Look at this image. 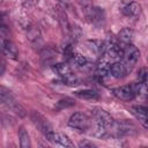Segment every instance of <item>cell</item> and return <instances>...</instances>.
<instances>
[{"label":"cell","mask_w":148,"mask_h":148,"mask_svg":"<svg viewBox=\"0 0 148 148\" xmlns=\"http://www.w3.org/2000/svg\"><path fill=\"white\" fill-rule=\"evenodd\" d=\"M0 52L10 59H17L18 57V50L10 38L7 24L3 22H0Z\"/></svg>","instance_id":"1"},{"label":"cell","mask_w":148,"mask_h":148,"mask_svg":"<svg viewBox=\"0 0 148 148\" xmlns=\"http://www.w3.org/2000/svg\"><path fill=\"white\" fill-rule=\"evenodd\" d=\"M0 104L6 105L9 110H12L18 117H24L27 113L25 109L16 101V98L14 97L12 91L5 87H0Z\"/></svg>","instance_id":"2"},{"label":"cell","mask_w":148,"mask_h":148,"mask_svg":"<svg viewBox=\"0 0 148 148\" xmlns=\"http://www.w3.org/2000/svg\"><path fill=\"white\" fill-rule=\"evenodd\" d=\"M121 58H123V64L128 72H131L134 66L136 65L139 58H140V51L136 49V46H134L132 43L127 44L123 47V52H121Z\"/></svg>","instance_id":"3"},{"label":"cell","mask_w":148,"mask_h":148,"mask_svg":"<svg viewBox=\"0 0 148 148\" xmlns=\"http://www.w3.org/2000/svg\"><path fill=\"white\" fill-rule=\"evenodd\" d=\"M68 125L75 130H79L81 132H86L87 130H89L91 127V120L86 113L75 112L69 117Z\"/></svg>","instance_id":"4"},{"label":"cell","mask_w":148,"mask_h":148,"mask_svg":"<svg viewBox=\"0 0 148 148\" xmlns=\"http://www.w3.org/2000/svg\"><path fill=\"white\" fill-rule=\"evenodd\" d=\"M86 17L88 18V21L90 23H92L94 25H102L105 23V18H106V15H105V12L103 8L101 7H88L86 8Z\"/></svg>","instance_id":"5"},{"label":"cell","mask_w":148,"mask_h":148,"mask_svg":"<svg viewBox=\"0 0 148 148\" xmlns=\"http://www.w3.org/2000/svg\"><path fill=\"white\" fill-rule=\"evenodd\" d=\"M92 117L97 124L102 125L108 131L112 127V125L114 123V119L111 117V114L102 108H94L92 109Z\"/></svg>","instance_id":"6"},{"label":"cell","mask_w":148,"mask_h":148,"mask_svg":"<svg viewBox=\"0 0 148 148\" xmlns=\"http://www.w3.org/2000/svg\"><path fill=\"white\" fill-rule=\"evenodd\" d=\"M45 138L53 145L56 146H60V147H73V142L71 141V139L64 134V133H59V132H54V131H50L45 134Z\"/></svg>","instance_id":"7"},{"label":"cell","mask_w":148,"mask_h":148,"mask_svg":"<svg viewBox=\"0 0 148 148\" xmlns=\"http://www.w3.org/2000/svg\"><path fill=\"white\" fill-rule=\"evenodd\" d=\"M112 94H113L117 98H119V99H121V101H125V102H130V101L134 99V97L136 96L131 84L113 88V89H112Z\"/></svg>","instance_id":"8"},{"label":"cell","mask_w":148,"mask_h":148,"mask_svg":"<svg viewBox=\"0 0 148 148\" xmlns=\"http://www.w3.org/2000/svg\"><path fill=\"white\" fill-rule=\"evenodd\" d=\"M30 117H31V120H32V123L35 124V126H36L44 135H45L47 132L52 131L51 124L47 121V119H46L45 117H43L40 113H38L37 111H32L31 114H30Z\"/></svg>","instance_id":"9"},{"label":"cell","mask_w":148,"mask_h":148,"mask_svg":"<svg viewBox=\"0 0 148 148\" xmlns=\"http://www.w3.org/2000/svg\"><path fill=\"white\" fill-rule=\"evenodd\" d=\"M121 13L127 17H138L141 13V5L136 1H130L121 7Z\"/></svg>","instance_id":"10"},{"label":"cell","mask_w":148,"mask_h":148,"mask_svg":"<svg viewBox=\"0 0 148 148\" xmlns=\"http://www.w3.org/2000/svg\"><path fill=\"white\" fill-rule=\"evenodd\" d=\"M132 39H133V31L132 29L130 28H124L119 31L118 34V37H117V40L118 43L124 47L125 45L127 44H131L132 43Z\"/></svg>","instance_id":"11"},{"label":"cell","mask_w":148,"mask_h":148,"mask_svg":"<svg viewBox=\"0 0 148 148\" xmlns=\"http://www.w3.org/2000/svg\"><path fill=\"white\" fill-rule=\"evenodd\" d=\"M110 74L116 79H121L127 74V71L121 61H116L110 66Z\"/></svg>","instance_id":"12"},{"label":"cell","mask_w":148,"mask_h":148,"mask_svg":"<svg viewBox=\"0 0 148 148\" xmlns=\"http://www.w3.org/2000/svg\"><path fill=\"white\" fill-rule=\"evenodd\" d=\"M132 112L142 124V126L147 128V108L143 105H135V106H132Z\"/></svg>","instance_id":"13"},{"label":"cell","mask_w":148,"mask_h":148,"mask_svg":"<svg viewBox=\"0 0 148 148\" xmlns=\"http://www.w3.org/2000/svg\"><path fill=\"white\" fill-rule=\"evenodd\" d=\"M72 60L74 61V64L76 65V67H79L82 71H88V69L91 68V62L84 56H82L80 53L74 54L73 58H72Z\"/></svg>","instance_id":"14"},{"label":"cell","mask_w":148,"mask_h":148,"mask_svg":"<svg viewBox=\"0 0 148 148\" xmlns=\"http://www.w3.org/2000/svg\"><path fill=\"white\" fill-rule=\"evenodd\" d=\"M110 66H111L110 62L105 58H101V60L96 65V73L99 76H105V75L110 74Z\"/></svg>","instance_id":"15"},{"label":"cell","mask_w":148,"mask_h":148,"mask_svg":"<svg viewBox=\"0 0 148 148\" xmlns=\"http://www.w3.org/2000/svg\"><path fill=\"white\" fill-rule=\"evenodd\" d=\"M60 77H61L62 82H64L66 86L73 87V86L79 84V79H77L76 74H74V73H73V71H72V69H69L68 72H66L65 74H62Z\"/></svg>","instance_id":"16"},{"label":"cell","mask_w":148,"mask_h":148,"mask_svg":"<svg viewBox=\"0 0 148 148\" xmlns=\"http://www.w3.org/2000/svg\"><path fill=\"white\" fill-rule=\"evenodd\" d=\"M74 95L82 99H97L98 92L92 89H84V90H77L74 92Z\"/></svg>","instance_id":"17"},{"label":"cell","mask_w":148,"mask_h":148,"mask_svg":"<svg viewBox=\"0 0 148 148\" xmlns=\"http://www.w3.org/2000/svg\"><path fill=\"white\" fill-rule=\"evenodd\" d=\"M18 139H20V146L22 148H29L31 146L29 133L27 132V130L23 126H21L18 128Z\"/></svg>","instance_id":"18"},{"label":"cell","mask_w":148,"mask_h":148,"mask_svg":"<svg viewBox=\"0 0 148 148\" xmlns=\"http://www.w3.org/2000/svg\"><path fill=\"white\" fill-rule=\"evenodd\" d=\"M27 36H28V39H29L31 43H37V42L40 39L39 30H38V28H36V27H30V28H28Z\"/></svg>","instance_id":"19"},{"label":"cell","mask_w":148,"mask_h":148,"mask_svg":"<svg viewBox=\"0 0 148 148\" xmlns=\"http://www.w3.org/2000/svg\"><path fill=\"white\" fill-rule=\"evenodd\" d=\"M74 104H75V101L74 99H72L69 97H65V98H61L60 101H58L54 108H56V110H62V109L69 108V106H72Z\"/></svg>","instance_id":"20"},{"label":"cell","mask_w":148,"mask_h":148,"mask_svg":"<svg viewBox=\"0 0 148 148\" xmlns=\"http://www.w3.org/2000/svg\"><path fill=\"white\" fill-rule=\"evenodd\" d=\"M56 53H57V51H54L52 47H44L43 49V51L40 52V57L44 59V60H46V61H49V60H51V59H53V57L56 56Z\"/></svg>","instance_id":"21"},{"label":"cell","mask_w":148,"mask_h":148,"mask_svg":"<svg viewBox=\"0 0 148 148\" xmlns=\"http://www.w3.org/2000/svg\"><path fill=\"white\" fill-rule=\"evenodd\" d=\"M138 77H139V82H140V83L146 84V82H147V69H146V67H142V68L139 71Z\"/></svg>","instance_id":"22"},{"label":"cell","mask_w":148,"mask_h":148,"mask_svg":"<svg viewBox=\"0 0 148 148\" xmlns=\"http://www.w3.org/2000/svg\"><path fill=\"white\" fill-rule=\"evenodd\" d=\"M5 71H6V60L3 53L0 52V76L5 74Z\"/></svg>","instance_id":"23"},{"label":"cell","mask_w":148,"mask_h":148,"mask_svg":"<svg viewBox=\"0 0 148 148\" xmlns=\"http://www.w3.org/2000/svg\"><path fill=\"white\" fill-rule=\"evenodd\" d=\"M77 2H79L84 9L91 6V0H77Z\"/></svg>","instance_id":"24"},{"label":"cell","mask_w":148,"mask_h":148,"mask_svg":"<svg viewBox=\"0 0 148 148\" xmlns=\"http://www.w3.org/2000/svg\"><path fill=\"white\" fill-rule=\"evenodd\" d=\"M79 146L80 147H83V148H86V147H95V145L92 142H90V141H81L79 143Z\"/></svg>","instance_id":"25"},{"label":"cell","mask_w":148,"mask_h":148,"mask_svg":"<svg viewBox=\"0 0 148 148\" xmlns=\"http://www.w3.org/2000/svg\"><path fill=\"white\" fill-rule=\"evenodd\" d=\"M0 2H1V0H0Z\"/></svg>","instance_id":"26"}]
</instances>
